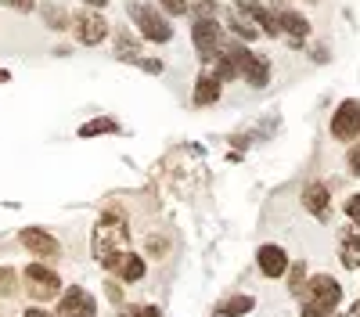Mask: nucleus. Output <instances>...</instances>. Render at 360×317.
<instances>
[{"label":"nucleus","mask_w":360,"mask_h":317,"mask_svg":"<svg viewBox=\"0 0 360 317\" xmlns=\"http://www.w3.org/2000/svg\"><path fill=\"white\" fill-rule=\"evenodd\" d=\"M127 242H130V231H127V220L123 213H105L94 227V256L101 259V264L112 271L115 267V256L127 252Z\"/></svg>","instance_id":"1"},{"label":"nucleus","mask_w":360,"mask_h":317,"mask_svg":"<svg viewBox=\"0 0 360 317\" xmlns=\"http://www.w3.org/2000/svg\"><path fill=\"white\" fill-rule=\"evenodd\" d=\"M339 303H342V285L332 274H314L303 285V310H299V317H332Z\"/></svg>","instance_id":"2"},{"label":"nucleus","mask_w":360,"mask_h":317,"mask_svg":"<svg viewBox=\"0 0 360 317\" xmlns=\"http://www.w3.org/2000/svg\"><path fill=\"white\" fill-rule=\"evenodd\" d=\"M130 22L141 29V37L152 40V44L173 40V25H169V18L155 4H130Z\"/></svg>","instance_id":"3"},{"label":"nucleus","mask_w":360,"mask_h":317,"mask_svg":"<svg viewBox=\"0 0 360 317\" xmlns=\"http://www.w3.org/2000/svg\"><path fill=\"white\" fill-rule=\"evenodd\" d=\"M22 278H25L29 296L37 299V306H40V303H47V299H54L58 292H62V278H58L51 267H44V264H29Z\"/></svg>","instance_id":"4"},{"label":"nucleus","mask_w":360,"mask_h":317,"mask_svg":"<svg viewBox=\"0 0 360 317\" xmlns=\"http://www.w3.org/2000/svg\"><path fill=\"white\" fill-rule=\"evenodd\" d=\"M220 37H224V29L217 25V18H198V22H195L191 40H195V51L202 54V62H217Z\"/></svg>","instance_id":"5"},{"label":"nucleus","mask_w":360,"mask_h":317,"mask_svg":"<svg viewBox=\"0 0 360 317\" xmlns=\"http://www.w3.org/2000/svg\"><path fill=\"white\" fill-rule=\"evenodd\" d=\"M234 47V54H238V65H242V76H245V83L249 86H266V79H270V62L263 54H252L245 44H231Z\"/></svg>","instance_id":"6"},{"label":"nucleus","mask_w":360,"mask_h":317,"mask_svg":"<svg viewBox=\"0 0 360 317\" xmlns=\"http://www.w3.org/2000/svg\"><path fill=\"white\" fill-rule=\"evenodd\" d=\"M332 137L339 141H356L360 137V101L356 98H346L335 115H332Z\"/></svg>","instance_id":"7"},{"label":"nucleus","mask_w":360,"mask_h":317,"mask_svg":"<svg viewBox=\"0 0 360 317\" xmlns=\"http://www.w3.org/2000/svg\"><path fill=\"white\" fill-rule=\"evenodd\" d=\"M58 317H98V299L86 288L72 285L62 296V303H58Z\"/></svg>","instance_id":"8"},{"label":"nucleus","mask_w":360,"mask_h":317,"mask_svg":"<svg viewBox=\"0 0 360 317\" xmlns=\"http://www.w3.org/2000/svg\"><path fill=\"white\" fill-rule=\"evenodd\" d=\"M72 29H76V40H79V44L94 47V44H101V40L108 37L112 25H108L98 11H79V15L72 18Z\"/></svg>","instance_id":"9"},{"label":"nucleus","mask_w":360,"mask_h":317,"mask_svg":"<svg viewBox=\"0 0 360 317\" xmlns=\"http://www.w3.org/2000/svg\"><path fill=\"white\" fill-rule=\"evenodd\" d=\"M18 242L33 252V256H40V259H51V256L62 252L58 238L51 235V231H44V227H22V231H18Z\"/></svg>","instance_id":"10"},{"label":"nucleus","mask_w":360,"mask_h":317,"mask_svg":"<svg viewBox=\"0 0 360 317\" xmlns=\"http://www.w3.org/2000/svg\"><path fill=\"white\" fill-rule=\"evenodd\" d=\"M256 267H259L263 278H281V274H288L292 259L281 245H259L256 249Z\"/></svg>","instance_id":"11"},{"label":"nucleus","mask_w":360,"mask_h":317,"mask_svg":"<svg viewBox=\"0 0 360 317\" xmlns=\"http://www.w3.org/2000/svg\"><path fill=\"white\" fill-rule=\"evenodd\" d=\"M303 209L314 213L317 220H328V213H332V191H328V184L314 181L303 188Z\"/></svg>","instance_id":"12"},{"label":"nucleus","mask_w":360,"mask_h":317,"mask_svg":"<svg viewBox=\"0 0 360 317\" xmlns=\"http://www.w3.org/2000/svg\"><path fill=\"white\" fill-rule=\"evenodd\" d=\"M339 259L342 267L360 271V224H349L339 231Z\"/></svg>","instance_id":"13"},{"label":"nucleus","mask_w":360,"mask_h":317,"mask_svg":"<svg viewBox=\"0 0 360 317\" xmlns=\"http://www.w3.org/2000/svg\"><path fill=\"white\" fill-rule=\"evenodd\" d=\"M238 11H242L249 22H256V25H259V33H266V37H278V33H281L278 15H274V11H266V8H259V4H252V0H242V4H238Z\"/></svg>","instance_id":"14"},{"label":"nucleus","mask_w":360,"mask_h":317,"mask_svg":"<svg viewBox=\"0 0 360 317\" xmlns=\"http://www.w3.org/2000/svg\"><path fill=\"white\" fill-rule=\"evenodd\" d=\"M191 101H195L198 108H205V105L220 101V79H217V76H198V83H195V94H191Z\"/></svg>","instance_id":"15"},{"label":"nucleus","mask_w":360,"mask_h":317,"mask_svg":"<svg viewBox=\"0 0 360 317\" xmlns=\"http://www.w3.org/2000/svg\"><path fill=\"white\" fill-rule=\"evenodd\" d=\"M278 22H281V33H288V37H295V40H303V37L310 33L307 15H299V11H281Z\"/></svg>","instance_id":"16"},{"label":"nucleus","mask_w":360,"mask_h":317,"mask_svg":"<svg viewBox=\"0 0 360 317\" xmlns=\"http://www.w3.org/2000/svg\"><path fill=\"white\" fill-rule=\"evenodd\" d=\"M144 271H148V267H144V259H141V256H134V252H123V256H119L115 274L123 278V281H141Z\"/></svg>","instance_id":"17"},{"label":"nucleus","mask_w":360,"mask_h":317,"mask_svg":"<svg viewBox=\"0 0 360 317\" xmlns=\"http://www.w3.org/2000/svg\"><path fill=\"white\" fill-rule=\"evenodd\" d=\"M220 83H227V79H238L242 76V65H238V54H234V47H227L220 58H217V72H213Z\"/></svg>","instance_id":"18"},{"label":"nucleus","mask_w":360,"mask_h":317,"mask_svg":"<svg viewBox=\"0 0 360 317\" xmlns=\"http://www.w3.org/2000/svg\"><path fill=\"white\" fill-rule=\"evenodd\" d=\"M231 33L238 37V40H245V44H252L256 37H259V29H256V22H249L242 11H234L231 15Z\"/></svg>","instance_id":"19"},{"label":"nucleus","mask_w":360,"mask_h":317,"mask_svg":"<svg viewBox=\"0 0 360 317\" xmlns=\"http://www.w3.org/2000/svg\"><path fill=\"white\" fill-rule=\"evenodd\" d=\"M252 306H256L252 296H234V299H227V303L220 306V317H245Z\"/></svg>","instance_id":"20"},{"label":"nucleus","mask_w":360,"mask_h":317,"mask_svg":"<svg viewBox=\"0 0 360 317\" xmlns=\"http://www.w3.org/2000/svg\"><path fill=\"white\" fill-rule=\"evenodd\" d=\"M98 134H119V123L115 119H90L79 127V137H98Z\"/></svg>","instance_id":"21"},{"label":"nucleus","mask_w":360,"mask_h":317,"mask_svg":"<svg viewBox=\"0 0 360 317\" xmlns=\"http://www.w3.org/2000/svg\"><path fill=\"white\" fill-rule=\"evenodd\" d=\"M15 285H18L15 271H11V267H0V296H11V292H15Z\"/></svg>","instance_id":"22"},{"label":"nucleus","mask_w":360,"mask_h":317,"mask_svg":"<svg viewBox=\"0 0 360 317\" xmlns=\"http://www.w3.org/2000/svg\"><path fill=\"white\" fill-rule=\"evenodd\" d=\"M159 4H162L169 15H188V11H191V0H159Z\"/></svg>","instance_id":"23"},{"label":"nucleus","mask_w":360,"mask_h":317,"mask_svg":"<svg viewBox=\"0 0 360 317\" xmlns=\"http://www.w3.org/2000/svg\"><path fill=\"white\" fill-rule=\"evenodd\" d=\"M346 216H349L353 224H360V195H349V198H346Z\"/></svg>","instance_id":"24"},{"label":"nucleus","mask_w":360,"mask_h":317,"mask_svg":"<svg viewBox=\"0 0 360 317\" xmlns=\"http://www.w3.org/2000/svg\"><path fill=\"white\" fill-rule=\"evenodd\" d=\"M292 292H303V264L292 267Z\"/></svg>","instance_id":"25"},{"label":"nucleus","mask_w":360,"mask_h":317,"mask_svg":"<svg viewBox=\"0 0 360 317\" xmlns=\"http://www.w3.org/2000/svg\"><path fill=\"white\" fill-rule=\"evenodd\" d=\"M198 18H217V4H191Z\"/></svg>","instance_id":"26"},{"label":"nucleus","mask_w":360,"mask_h":317,"mask_svg":"<svg viewBox=\"0 0 360 317\" xmlns=\"http://www.w3.org/2000/svg\"><path fill=\"white\" fill-rule=\"evenodd\" d=\"M346 162H349V169L360 177V144H353V148H349V159H346Z\"/></svg>","instance_id":"27"},{"label":"nucleus","mask_w":360,"mask_h":317,"mask_svg":"<svg viewBox=\"0 0 360 317\" xmlns=\"http://www.w3.org/2000/svg\"><path fill=\"white\" fill-rule=\"evenodd\" d=\"M0 4H8L15 11H33V0H0Z\"/></svg>","instance_id":"28"},{"label":"nucleus","mask_w":360,"mask_h":317,"mask_svg":"<svg viewBox=\"0 0 360 317\" xmlns=\"http://www.w3.org/2000/svg\"><path fill=\"white\" fill-rule=\"evenodd\" d=\"M134 317H162V310H159V306H137Z\"/></svg>","instance_id":"29"},{"label":"nucleus","mask_w":360,"mask_h":317,"mask_svg":"<svg viewBox=\"0 0 360 317\" xmlns=\"http://www.w3.org/2000/svg\"><path fill=\"white\" fill-rule=\"evenodd\" d=\"M25 317H58V313H47L44 306H29V310H25Z\"/></svg>","instance_id":"30"},{"label":"nucleus","mask_w":360,"mask_h":317,"mask_svg":"<svg viewBox=\"0 0 360 317\" xmlns=\"http://www.w3.org/2000/svg\"><path fill=\"white\" fill-rule=\"evenodd\" d=\"M47 18H51V22H54V25H62V22H65V15H62V11H54V8H51V11H47Z\"/></svg>","instance_id":"31"},{"label":"nucleus","mask_w":360,"mask_h":317,"mask_svg":"<svg viewBox=\"0 0 360 317\" xmlns=\"http://www.w3.org/2000/svg\"><path fill=\"white\" fill-rule=\"evenodd\" d=\"M83 4H86V8H105L108 0H83Z\"/></svg>","instance_id":"32"}]
</instances>
